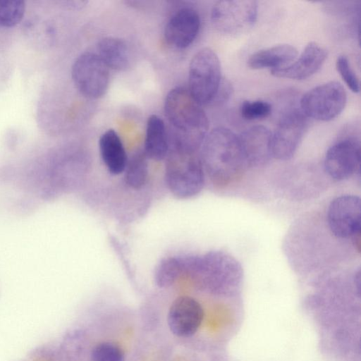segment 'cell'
<instances>
[{
	"label": "cell",
	"mask_w": 361,
	"mask_h": 361,
	"mask_svg": "<svg viewBox=\"0 0 361 361\" xmlns=\"http://www.w3.org/2000/svg\"><path fill=\"white\" fill-rule=\"evenodd\" d=\"M164 113L172 132V146L197 152L209 130L208 118L188 88L171 90L164 101Z\"/></svg>",
	"instance_id": "cell-1"
},
{
	"label": "cell",
	"mask_w": 361,
	"mask_h": 361,
	"mask_svg": "<svg viewBox=\"0 0 361 361\" xmlns=\"http://www.w3.org/2000/svg\"><path fill=\"white\" fill-rule=\"evenodd\" d=\"M200 158L205 175L218 187L239 180L248 166L238 137L230 129L218 127L207 133L200 147Z\"/></svg>",
	"instance_id": "cell-2"
},
{
	"label": "cell",
	"mask_w": 361,
	"mask_h": 361,
	"mask_svg": "<svg viewBox=\"0 0 361 361\" xmlns=\"http://www.w3.org/2000/svg\"><path fill=\"white\" fill-rule=\"evenodd\" d=\"M184 274L205 287L217 288L238 284L243 276L240 263L231 255L212 250L201 255L181 256Z\"/></svg>",
	"instance_id": "cell-3"
},
{
	"label": "cell",
	"mask_w": 361,
	"mask_h": 361,
	"mask_svg": "<svg viewBox=\"0 0 361 361\" xmlns=\"http://www.w3.org/2000/svg\"><path fill=\"white\" fill-rule=\"evenodd\" d=\"M205 176L197 152L170 147L166 158L164 178L173 195L188 199L198 195L204 186Z\"/></svg>",
	"instance_id": "cell-4"
},
{
	"label": "cell",
	"mask_w": 361,
	"mask_h": 361,
	"mask_svg": "<svg viewBox=\"0 0 361 361\" xmlns=\"http://www.w3.org/2000/svg\"><path fill=\"white\" fill-rule=\"evenodd\" d=\"M222 82L220 60L205 47L192 56L188 71V91L201 106L214 102Z\"/></svg>",
	"instance_id": "cell-5"
},
{
	"label": "cell",
	"mask_w": 361,
	"mask_h": 361,
	"mask_svg": "<svg viewBox=\"0 0 361 361\" xmlns=\"http://www.w3.org/2000/svg\"><path fill=\"white\" fill-rule=\"evenodd\" d=\"M346 101L347 94L343 85L330 81L307 92L300 101V107L307 118L328 121L342 112Z\"/></svg>",
	"instance_id": "cell-6"
},
{
	"label": "cell",
	"mask_w": 361,
	"mask_h": 361,
	"mask_svg": "<svg viewBox=\"0 0 361 361\" xmlns=\"http://www.w3.org/2000/svg\"><path fill=\"white\" fill-rule=\"evenodd\" d=\"M257 18V3L252 0L216 1L211 11L214 27L221 33L235 36L252 27Z\"/></svg>",
	"instance_id": "cell-7"
},
{
	"label": "cell",
	"mask_w": 361,
	"mask_h": 361,
	"mask_svg": "<svg viewBox=\"0 0 361 361\" xmlns=\"http://www.w3.org/2000/svg\"><path fill=\"white\" fill-rule=\"evenodd\" d=\"M71 75L77 90L84 97L99 99L106 92L109 84V68L96 53L86 51L74 61Z\"/></svg>",
	"instance_id": "cell-8"
},
{
	"label": "cell",
	"mask_w": 361,
	"mask_h": 361,
	"mask_svg": "<svg viewBox=\"0 0 361 361\" xmlns=\"http://www.w3.org/2000/svg\"><path fill=\"white\" fill-rule=\"evenodd\" d=\"M307 124V118L300 109L286 110L272 133V157L279 160L291 159L305 133Z\"/></svg>",
	"instance_id": "cell-9"
},
{
	"label": "cell",
	"mask_w": 361,
	"mask_h": 361,
	"mask_svg": "<svg viewBox=\"0 0 361 361\" xmlns=\"http://www.w3.org/2000/svg\"><path fill=\"white\" fill-rule=\"evenodd\" d=\"M361 202L357 195H343L329 204L327 224L331 233L338 238H349L360 233Z\"/></svg>",
	"instance_id": "cell-10"
},
{
	"label": "cell",
	"mask_w": 361,
	"mask_h": 361,
	"mask_svg": "<svg viewBox=\"0 0 361 361\" xmlns=\"http://www.w3.org/2000/svg\"><path fill=\"white\" fill-rule=\"evenodd\" d=\"M324 168L337 180L360 173V145L355 139L341 140L331 146L325 154Z\"/></svg>",
	"instance_id": "cell-11"
},
{
	"label": "cell",
	"mask_w": 361,
	"mask_h": 361,
	"mask_svg": "<svg viewBox=\"0 0 361 361\" xmlns=\"http://www.w3.org/2000/svg\"><path fill=\"white\" fill-rule=\"evenodd\" d=\"M204 317L201 305L193 298L181 295L171 303L168 312V325L178 337H188L199 329Z\"/></svg>",
	"instance_id": "cell-12"
},
{
	"label": "cell",
	"mask_w": 361,
	"mask_h": 361,
	"mask_svg": "<svg viewBox=\"0 0 361 361\" xmlns=\"http://www.w3.org/2000/svg\"><path fill=\"white\" fill-rule=\"evenodd\" d=\"M200 27L198 12L192 7H183L169 19L164 29V37L173 47L185 49L196 39Z\"/></svg>",
	"instance_id": "cell-13"
},
{
	"label": "cell",
	"mask_w": 361,
	"mask_h": 361,
	"mask_svg": "<svg viewBox=\"0 0 361 361\" xmlns=\"http://www.w3.org/2000/svg\"><path fill=\"white\" fill-rule=\"evenodd\" d=\"M327 54L322 46L314 42H310L297 59L286 66L271 71V73L276 78L306 79L321 68Z\"/></svg>",
	"instance_id": "cell-14"
},
{
	"label": "cell",
	"mask_w": 361,
	"mask_h": 361,
	"mask_svg": "<svg viewBox=\"0 0 361 361\" xmlns=\"http://www.w3.org/2000/svg\"><path fill=\"white\" fill-rule=\"evenodd\" d=\"M272 133L264 126H255L244 131L239 142L247 166H262L269 162L271 155Z\"/></svg>",
	"instance_id": "cell-15"
},
{
	"label": "cell",
	"mask_w": 361,
	"mask_h": 361,
	"mask_svg": "<svg viewBox=\"0 0 361 361\" xmlns=\"http://www.w3.org/2000/svg\"><path fill=\"white\" fill-rule=\"evenodd\" d=\"M99 149L102 160L109 173L118 176L123 173L128 156L123 142L114 129H109L100 136Z\"/></svg>",
	"instance_id": "cell-16"
},
{
	"label": "cell",
	"mask_w": 361,
	"mask_h": 361,
	"mask_svg": "<svg viewBox=\"0 0 361 361\" xmlns=\"http://www.w3.org/2000/svg\"><path fill=\"white\" fill-rule=\"evenodd\" d=\"M298 55L297 49L290 44H278L251 54L247 66L252 69H277L290 64Z\"/></svg>",
	"instance_id": "cell-17"
},
{
	"label": "cell",
	"mask_w": 361,
	"mask_h": 361,
	"mask_svg": "<svg viewBox=\"0 0 361 361\" xmlns=\"http://www.w3.org/2000/svg\"><path fill=\"white\" fill-rule=\"evenodd\" d=\"M170 149V144L164 121L159 116L153 114L147 121L144 152L149 159L161 161L166 159Z\"/></svg>",
	"instance_id": "cell-18"
},
{
	"label": "cell",
	"mask_w": 361,
	"mask_h": 361,
	"mask_svg": "<svg viewBox=\"0 0 361 361\" xmlns=\"http://www.w3.org/2000/svg\"><path fill=\"white\" fill-rule=\"evenodd\" d=\"M96 53L106 66L111 69L124 71L130 63L129 48L123 39L115 37H105L97 44Z\"/></svg>",
	"instance_id": "cell-19"
},
{
	"label": "cell",
	"mask_w": 361,
	"mask_h": 361,
	"mask_svg": "<svg viewBox=\"0 0 361 361\" xmlns=\"http://www.w3.org/2000/svg\"><path fill=\"white\" fill-rule=\"evenodd\" d=\"M148 158L144 151H138L128 157L125 167L124 181L130 188L138 190L147 183L149 176Z\"/></svg>",
	"instance_id": "cell-20"
},
{
	"label": "cell",
	"mask_w": 361,
	"mask_h": 361,
	"mask_svg": "<svg viewBox=\"0 0 361 361\" xmlns=\"http://www.w3.org/2000/svg\"><path fill=\"white\" fill-rule=\"evenodd\" d=\"M184 274L181 256H171L162 259L154 271V281L157 286L166 288L173 285Z\"/></svg>",
	"instance_id": "cell-21"
},
{
	"label": "cell",
	"mask_w": 361,
	"mask_h": 361,
	"mask_svg": "<svg viewBox=\"0 0 361 361\" xmlns=\"http://www.w3.org/2000/svg\"><path fill=\"white\" fill-rule=\"evenodd\" d=\"M25 4L23 0H0V26L12 27L23 19Z\"/></svg>",
	"instance_id": "cell-22"
},
{
	"label": "cell",
	"mask_w": 361,
	"mask_h": 361,
	"mask_svg": "<svg viewBox=\"0 0 361 361\" xmlns=\"http://www.w3.org/2000/svg\"><path fill=\"white\" fill-rule=\"evenodd\" d=\"M271 105L264 100H246L240 108L241 116L248 121L265 118L271 114Z\"/></svg>",
	"instance_id": "cell-23"
},
{
	"label": "cell",
	"mask_w": 361,
	"mask_h": 361,
	"mask_svg": "<svg viewBox=\"0 0 361 361\" xmlns=\"http://www.w3.org/2000/svg\"><path fill=\"white\" fill-rule=\"evenodd\" d=\"M92 361H124L121 349L116 345L104 342L97 345L91 354Z\"/></svg>",
	"instance_id": "cell-24"
},
{
	"label": "cell",
	"mask_w": 361,
	"mask_h": 361,
	"mask_svg": "<svg viewBox=\"0 0 361 361\" xmlns=\"http://www.w3.org/2000/svg\"><path fill=\"white\" fill-rule=\"evenodd\" d=\"M336 66L341 77L348 88L355 93L359 92V79L351 68L348 58L345 56H339L336 59Z\"/></svg>",
	"instance_id": "cell-25"
}]
</instances>
